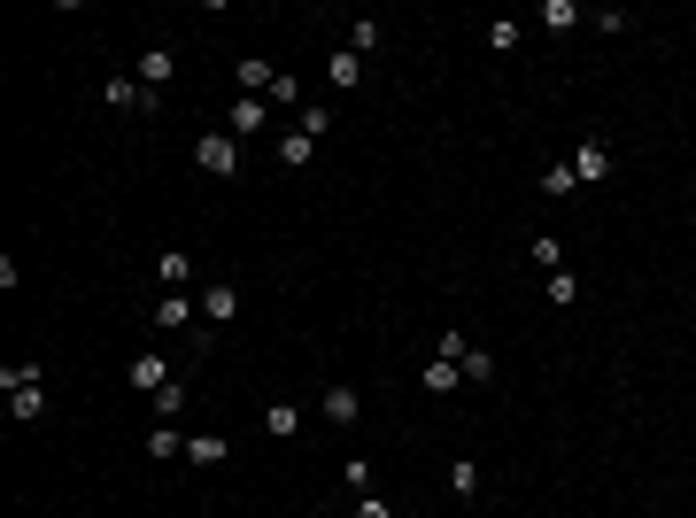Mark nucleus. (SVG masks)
Instances as JSON below:
<instances>
[{
    "label": "nucleus",
    "mask_w": 696,
    "mask_h": 518,
    "mask_svg": "<svg viewBox=\"0 0 696 518\" xmlns=\"http://www.w3.org/2000/svg\"><path fill=\"white\" fill-rule=\"evenodd\" d=\"M194 163H202L209 178H240V140H232V132H202V140H194Z\"/></svg>",
    "instance_id": "obj_1"
},
{
    "label": "nucleus",
    "mask_w": 696,
    "mask_h": 518,
    "mask_svg": "<svg viewBox=\"0 0 696 518\" xmlns=\"http://www.w3.org/2000/svg\"><path fill=\"white\" fill-rule=\"evenodd\" d=\"M565 163H573V178H580V186H604V178H611V140H580L573 155H565Z\"/></svg>",
    "instance_id": "obj_2"
},
{
    "label": "nucleus",
    "mask_w": 696,
    "mask_h": 518,
    "mask_svg": "<svg viewBox=\"0 0 696 518\" xmlns=\"http://www.w3.org/2000/svg\"><path fill=\"white\" fill-rule=\"evenodd\" d=\"M124 379H132V387H140V395H163V387H171V364H163V356H155V348H140V356H132V364H124Z\"/></svg>",
    "instance_id": "obj_3"
},
{
    "label": "nucleus",
    "mask_w": 696,
    "mask_h": 518,
    "mask_svg": "<svg viewBox=\"0 0 696 518\" xmlns=\"http://www.w3.org/2000/svg\"><path fill=\"white\" fill-rule=\"evenodd\" d=\"M232 317H240V287H232V279H209L202 287V325H232Z\"/></svg>",
    "instance_id": "obj_4"
},
{
    "label": "nucleus",
    "mask_w": 696,
    "mask_h": 518,
    "mask_svg": "<svg viewBox=\"0 0 696 518\" xmlns=\"http://www.w3.org/2000/svg\"><path fill=\"white\" fill-rule=\"evenodd\" d=\"M232 78H240V93H248V101H271V86H279V70H271L263 55H240V62H232Z\"/></svg>",
    "instance_id": "obj_5"
},
{
    "label": "nucleus",
    "mask_w": 696,
    "mask_h": 518,
    "mask_svg": "<svg viewBox=\"0 0 696 518\" xmlns=\"http://www.w3.org/2000/svg\"><path fill=\"white\" fill-rule=\"evenodd\" d=\"M101 101H109V109H124V116H132V109L155 116V93H147L140 78H109V86H101Z\"/></svg>",
    "instance_id": "obj_6"
},
{
    "label": "nucleus",
    "mask_w": 696,
    "mask_h": 518,
    "mask_svg": "<svg viewBox=\"0 0 696 518\" xmlns=\"http://www.w3.org/2000/svg\"><path fill=\"white\" fill-rule=\"evenodd\" d=\"M194 317H202V302H186V294H163V302H155V333H186Z\"/></svg>",
    "instance_id": "obj_7"
},
{
    "label": "nucleus",
    "mask_w": 696,
    "mask_h": 518,
    "mask_svg": "<svg viewBox=\"0 0 696 518\" xmlns=\"http://www.w3.org/2000/svg\"><path fill=\"white\" fill-rule=\"evenodd\" d=\"M155 279H163L171 294H186L194 287V256H186V248H163V256H155Z\"/></svg>",
    "instance_id": "obj_8"
},
{
    "label": "nucleus",
    "mask_w": 696,
    "mask_h": 518,
    "mask_svg": "<svg viewBox=\"0 0 696 518\" xmlns=\"http://www.w3.org/2000/svg\"><path fill=\"white\" fill-rule=\"evenodd\" d=\"M171 78H178V47H147L140 55V86L155 93V86H171Z\"/></svg>",
    "instance_id": "obj_9"
},
{
    "label": "nucleus",
    "mask_w": 696,
    "mask_h": 518,
    "mask_svg": "<svg viewBox=\"0 0 696 518\" xmlns=\"http://www.w3.org/2000/svg\"><path fill=\"white\" fill-rule=\"evenodd\" d=\"M225 132H232V140H256V132H263V101H248V93H240V101H232V116H225Z\"/></svg>",
    "instance_id": "obj_10"
},
{
    "label": "nucleus",
    "mask_w": 696,
    "mask_h": 518,
    "mask_svg": "<svg viewBox=\"0 0 696 518\" xmlns=\"http://www.w3.org/2000/svg\"><path fill=\"white\" fill-rule=\"evenodd\" d=\"M325 418H333V426H356V418H364V395H356V387H325Z\"/></svg>",
    "instance_id": "obj_11"
},
{
    "label": "nucleus",
    "mask_w": 696,
    "mask_h": 518,
    "mask_svg": "<svg viewBox=\"0 0 696 518\" xmlns=\"http://www.w3.org/2000/svg\"><path fill=\"white\" fill-rule=\"evenodd\" d=\"M279 171H302V163H310V155H318V140H310V132H279Z\"/></svg>",
    "instance_id": "obj_12"
},
{
    "label": "nucleus",
    "mask_w": 696,
    "mask_h": 518,
    "mask_svg": "<svg viewBox=\"0 0 696 518\" xmlns=\"http://www.w3.org/2000/svg\"><path fill=\"white\" fill-rule=\"evenodd\" d=\"M225 457H232L225 433H186V464H202V472H209V464H225Z\"/></svg>",
    "instance_id": "obj_13"
},
{
    "label": "nucleus",
    "mask_w": 696,
    "mask_h": 518,
    "mask_svg": "<svg viewBox=\"0 0 696 518\" xmlns=\"http://www.w3.org/2000/svg\"><path fill=\"white\" fill-rule=\"evenodd\" d=\"M263 433H271V441H294V433H302V410L294 403H263Z\"/></svg>",
    "instance_id": "obj_14"
},
{
    "label": "nucleus",
    "mask_w": 696,
    "mask_h": 518,
    "mask_svg": "<svg viewBox=\"0 0 696 518\" xmlns=\"http://www.w3.org/2000/svg\"><path fill=\"white\" fill-rule=\"evenodd\" d=\"M325 78H333V86H364V55L333 47V55H325Z\"/></svg>",
    "instance_id": "obj_15"
},
{
    "label": "nucleus",
    "mask_w": 696,
    "mask_h": 518,
    "mask_svg": "<svg viewBox=\"0 0 696 518\" xmlns=\"http://www.w3.org/2000/svg\"><path fill=\"white\" fill-rule=\"evenodd\" d=\"M457 372H464V387H495V356H488L480 341H472V348H464V364H457Z\"/></svg>",
    "instance_id": "obj_16"
},
{
    "label": "nucleus",
    "mask_w": 696,
    "mask_h": 518,
    "mask_svg": "<svg viewBox=\"0 0 696 518\" xmlns=\"http://www.w3.org/2000/svg\"><path fill=\"white\" fill-rule=\"evenodd\" d=\"M418 379H426V395H457V387H464V372L449 364V356H434V364H426Z\"/></svg>",
    "instance_id": "obj_17"
},
{
    "label": "nucleus",
    "mask_w": 696,
    "mask_h": 518,
    "mask_svg": "<svg viewBox=\"0 0 696 518\" xmlns=\"http://www.w3.org/2000/svg\"><path fill=\"white\" fill-rule=\"evenodd\" d=\"M0 395H8V418H39V410H47V395H39V387H0Z\"/></svg>",
    "instance_id": "obj_18"
},
{
    "label": "nucleus",
    "mask_w": 696,
    "mask_h": 518,
    "mask_svg": "<svg viewBox=\"0 0 696 518\" xmlns=\"http://www.w3.org/2000/svg\"><path fill=\"white\" fill-rule=\"evenodd\" d=\"M449 495H464V503L480 495V464L472 457H449Z\"/></svg>",
    "instance_id": "obj_19"
},
{
    "label": "nucleus",
    "mask_w": 696,
    "mask_h": 518,
    "mask_svg": "<svg viewBox=\"0 0 696 518\" xmlns=\"http://www.w3.org/2000/svg\"><path fill=\"white\" fill-rule=\"evenodd\" d=\"M526 256L542 263V271H557V263H565V240H557V232H534V240H526Z\"/></svg>",
    "instance_id": "obj_20"
},
{
    "label": "nucleus",
    "mask_w": 696,
    "mask_h": 518,
    "mask_svg": "<svg viewBox=\"0 0 696 518\" xmlns=\"http://www.w3.org/2000/svg\"><path fill=\"white\" fill-rule=\"evenodd\" d=\"M147 457H186V433H178V426H155V433H147Z\"/></svg>",
    "instance_id": "obj_21"
},
{
    "label": "nucleus",
    "mask_w": 696,
    "mask_h": 518,
    "mask_svg": "<svg viewBox=\"0 0 696 518\" xmlns=\"http://www.w3.org/2000/svg\"><path fill=\"white\" fill-rule=\"evenodd\" d=\"M542 24H550V31H573V24H588V16H580L573 0H542Z\"/></svg>",
    "instance_id": "obj_22"
},
{
    "label": "nucleus",
    "mask_w": 696,
    "mask_h": 518,
    "mask_svg": "<svg viewBox=\"0 0 696 518\" xmlns=\"http://www.w3.org/2000/svg\"><path fill=\"white\" fill-rule=\"evenodd\" d=\"M294 132H310V140H325V132H333V109H325V101H302V124H294Z\"/></svg>",
    "instance_id": "obj_23"
},
{
    "label": "nucleus",
    "mask_w": 696,
    "mask_h": 518,
    "mask_svg": "<svg viewBox=\"0 0 696 518\" xmlns=\"http://www.w3.org/2000/svg\"><path fill=\"white\" fill-rule=\"evenodd\" d=\"M372 47H379V24H372V16H356V24H348V55H372Z\"/></svg>",
    "instance_id": "obj_24"
},
{
    "label": "nucleus",
    "mask_w": 696,
    "mask_h": 518,
    "mask_svg": "<svg viewBox=\"0 0 696 518\" xmlns=\"http://www.w3.org/2000/svg\"><path fill=\"white\" fill-rule=\"evenodd\" d=\"M178 410H186V387H178V379H171V387L155 395V418H163V426H178Z\"/></svg>",
    "instance_id": "obj_25"
},
{
    "label": "nucleus",
    "mask_w": 696,
    "mask_h": 518,
    "mask_svg": "<svg viewBox=\"0 0 696 518\" xmlns=\"http://www.w3.org/2000/svg\"><path fill=\"white\" fill-rule=\"evenodd\" d=\"M550 302H557V310H573V302H580V279H573V271H550Z\"/></svg>",
    "instance_id": "obj_26"
},
{
    "label": "nucleus",
    "mask_w": 696,
    "mask_h": 518,
    "mask_svg": "<svg viewBox=\"0 0 696 518\" xmlns=\"http://www.w3.org/2000/svg\"><path fill=\"white\" fill-rule=\"evenodd\" d=\"M580 178H573V163H550V171H542V194H573Z\"/></svg>",
    "instance_id": "obj_27"
},
{
    "label": "nucleus",
    "mask_w": 696,
    "mask_h": 518,
    "mask_svg": "<svg viewBox=\"0 0 696 518\" xmlns=\"http://www.w3.org/2000/svg\"><path fill=\"white\" fill-rule=\"evenodd\" d=\"M519 39H526V24H488V47H495V55H511Z\"/></svg>",
    "instance_id": "obj_28"
},
{
    "label": "nucleus",
    "mask_w": 696,
    "mask_h": 518,
    "mask_svg": "<svg viewBox=\"0 0 696 518\" xmlns=\"http://www.w3.org/2000/svg\"><path fill=\"white\" fill-rule=\"evenodd\" d=\"M341 472H348V488H356V495H372V457H348Z\"/></svg>",
    "instance_id": "obj_29"
},
{
    "label": "nucleus",
    "mask_w": 696,
    "mask_h": 518,
    "mask_svg": "<svg viewBox=\"0 0 696 518\" xmlns=\"http://www.w3.org/2000/svg\"><path fill=\"white\" fill-rule=\"evenodd\" d=\"M0 387H39V364H0Z\"/></svg>",
    "instance_id": "obj_30"
},
{
    "label": "nucleus",
    "mask_w": 696,
    "mask_h": 518,
    "mask_svg": "<svg viewBox=\"0 0 696 518\" xmlns=\"http://www.w3.org/2000/svg\"><path fill=\"white\" fill-rule=\"evenodd\" d=\"M464 348H472V333H441L434 356H449V364H464Z\"/></svg>",
    "instance_id": "obj_31"
},
{
    "label": "nucleus",
    "mask_w": 696,
    "mask_h": 518,
    "mask_svg": "<svg viewBox=\"0 0 696 518\" xmlns=\"http://www.w3.org/2000/svg\"><path fill=\"white\" fill-rule=\"evenodd\" d=\"M356 518H395V511H387L379 495H364V503H356Z\"/></svg>",
    "instance_id": "obj_32"
}]
</instances>
